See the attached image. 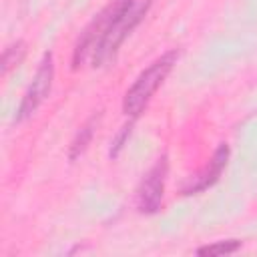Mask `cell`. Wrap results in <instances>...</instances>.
<instances>
[{"label": "cell", "instance_id": "52a82bcc", "mask_svg": "<svg viewBox=\"0 0 257 257\" xmlns=\"http://www.w3.org/2000/svg\"><path fill=\"white\" fill-rule=\"evenodd\" d=\"M98 118H100V114L94 112V114L78 128V133L74 135V139H72V143H70V151H68V159H70V161H76V159L86 151V147L90 145V141H92V137H94Z\"/></svg>", "mask_w": 257, "mask_h": 257}, {"label": "cell", "instance_id": "9c48e42d", "mask_svg": "<svg viewBox=\"0 0 257 257\" xmlns=\"http://www.w3.org/2000/svg\"><path fill=\"white\" fill-rule=\"evenodd\" d=\"M241 249V241L237 239H231V241H219V243H213V245H207V247H199L197 249V255H229V253H235Z\"/></svg>", "mask_w": 257, "mask_h": 257}, {"label": "cell", "instance_id": "277c9868", "mask_svg": "<svg viewBox=\"0 0 257 257\" xmlns=\"http://www.w3.org/2000/svg\"><path fill=\"white\" fill-rule=\"evenodd\" d=\"M52 78H54V62H52V54L46 52L38 64V70L30 82V86L26 88L24 96H22V102L16 110V122H22L26 120L28 116H32L38 106L46 100L48 92H50V86H52Z\"/></svg>", "mask_w": 257, "mask_h": 257}, {"label": "cell", "instance_id": "ba28073f", "mask_svg": "<svg viewBox=\"0 0 257 257\" xmlns=\"http://www.w3.org/2000/svg\"><path fill=\"white\" fill-rule=\"evenodd\" d=\"M24 54H26V44H24L22 40H16L14 44H10V46L4 50V54H2V74L6 76V74L10 72V68L18 66V64L22 62Z\"/></svg>", "mask_w": 257, "mask_h": 257}, {"label": "cell", "instance_id": "5b68a950", "mask_svg": "<svg viewBox=\"0 0 257 257\" xmlns=\"http://www.w3.org/2000/svg\"><path fill=\"white\" fill-rule=\"evenodd\" d=\"M167 171H169V163L167 157L163 155L145 175V179L139 185L137 191V207L141 213H157L163 201V191H165V179H167Z\"/></svg>", "mask_w": 257, "mask_h": 257}, {"label": "cell", "instance_id": "3957f363", "mask_svg": "<svg viewBox=\"0 0 257 257\" xmlns=\"http://www.w3.org/2000/svg\"><path fill=\"white\" fill-rule=\"evenodd\" d=\"M153 6V0H137L108 30V34L104 36V40L100 42V46L94 50L90 62L92 66H102L104 62H108L110 58H114V54L118 52L120 44L126 40V36L141 24V20L147 16L149 8Z\"/></svg>", "mask_w": 257, "mask_h": 257}, {"label": "cell", "instance_id": "30bf717a", "mask_svg": "<svg viewBox=\"0 0 257 257\" xmlns=\"http://www.w3.org/2000/svg\"><path fill=\"white\" fill-rule=\"evenodd\" d=\"M133 120L135 118H131L122 128H120V133L114 137V141H112V147H110V159H114V157H118V153L122 151V147H124V143L128 141V137H131V131H133Z\"/></svg>", "mask_w": 257, "mask_h": 257}, {"label": "cell", "instance_id": "7a4b0ae2", "mask_svg": "<svg viewBox=\"0 0 257 257\" xmlns=\"http://www.w3.org/2000/svg\"><path fill=\"white\" fill-rule=\"evenodd\" d=\"M137 0H110L92 20L90 24L80 32L76 46L72 50V68H80L88 58H92L94 50L100 46L104 36L108 34L110 26L135 4Z\"/></svg>", "mask_w": 257, "mask_h": 257}, {"label": "cell", "instance_id": "8992f818", "mask_svg": "<svg viewBox=\"0 0 257 257\" xmlns=\"http://www.w3.org/2000/svg\"><path fill=\"white\" fill-rule=\"evenodd\" d=\"M227 161H229V145H227V143H221V145L215 149V153H213L209 165H207L201 173H197V175L183 187V195H197V193L209 189L211 185H215V183L219 181L223 169L227 167Z\"/></svg>", "mask_w": 257, "mask_h": 257}, {"label": "cell", "instance_id": "6da1fadb", "mask_svg": "<svg viewBox=\"0 0 257 257\" xmlns=\"http://www.w3.org/2000/svg\"><path fill=\"white\" fill-rule=\"evenodd\" d=\"M177 58H179V50H169V52L161 54L157 60H153L137 76V80L131 84V88L126 90L124 100H122V110L126 116L137 118L145 110V106L149 104V100L153 98L157 88L165 82V78L177 64Z\"/></svg>", "mask_w": 257, "mask_h": 257}]
</instances>
